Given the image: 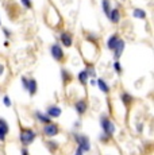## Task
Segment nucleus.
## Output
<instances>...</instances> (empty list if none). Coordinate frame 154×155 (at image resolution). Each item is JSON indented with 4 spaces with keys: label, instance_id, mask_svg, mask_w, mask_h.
I'll use <instances>...</instances> for the list:
<instances>
[{
    "label": "nucleus",
    "instance_id": "4",
    "mask_svg": "<svg viewBox=\"0 0 154 155\" xmlns=\"http://www.w3.org/2000/svg\"><path fill=\"white\" fill-rule=\"evenodd\" d=\"M58 126L54 123H47L45 128H43V132H45L46 136H49V138H52V136H55L58 134Z\"/></svg>",
    "mask_w": 154,
    "mask_h": 155
},
{
    "label": "nucleus",
    "instance_id": "5",
    "mask_svg": "<svg viewBox=\"0 0 154 155\" xmlns=\"http://www.w3.org/2000/svg\"><path fill=\"white\" fill-rule=\"evenodd\" d=\"M52 55H53V58L54 59H57V61H61L62 58H64V50H62V47L60 46V45H53L52 46Z\"/></svg>",
    "mask_w": 154,
    "mask_h": 155
},
{
    "label": "nucleus",
    "instance_id": "12",
    "mask_svg": "<svg viewBox=\"0 0 154 155\" xmlns=\"http://www.w3.org/2000/svg\"><path fill=\"white\" fill-rule=\"evenodd\" d=\"M97 86H99V89L103 92V93H108L109 92V86L107 85V82H105L104 80L100 78L99 81H97Z\"/></svg>",
    "mask_w": 154,
    "mask_h": 155
},
{
    "label": "nucleus",
    "instance_id": "18",
    "mask_svg": "<svg viewBox=\"0 0 154 155\" xmlns=\"http://www.w3.org/2000/svg\"><path fill=\"white\" fill-rule=\"evenodd\" d=\"M122 100H123V103L126 104V105H129V104L132 101V97H131V96H129L127 93H123V94H122Z\"/></svg>",
    "mask_w": 154,
    "mask_h": 155
},
{
    "label": "nucleus",
    "instance_id": "25",
    "mask_svg": "<svg viewBox=\"0 0 154 155\" xmlns=\"http://www.w3.org/2000/svg\"><path fill=\"white\" fill-rule=\"evenodd\" d=\"M22 82H23V86H25V88L27 89V86H28V81L25 78V77H23V78H22Z\"/></svg>",
    "mask_w": 154,
    "mask_h": 155
},
{
    "label": "nucleus",
    "instance_id": "6",
    "mask_svg": "<svg viewBox=\"0 0 154 155\" xmlns=\"http://www.w3.org/2000/svg\"><path fill=\"white\" fill-rule=\"evenodd\" d=\"M123 49H124V41L119 39L118 41V43H116V46H115V49H114V55H115V59H116V61L122 57Z\"/></svg>",
    "mask_w": 154,
    "mask_h": 155
},
{
    "label": "nucleus",
    "instance_id": "19",
    "mask_svg": "<svg viewBox=\"0 0 154 155\" xmlns=\"http://www.w3.org/2000/svg\"><path fill=\"white\" fill-rule=\"evenodd\" d=\"M0 128H2L3 131H4L5 134L8 132V126H7V121L3 120V119H0Z\"/></svg>",
    "mask_w": 154,
    "mask_h": 155
},
{
    "label": "nucleus",
    "instance_id": "24",
    "mask_svg": "<svg viewBox=\"0 0 154 155\" xmlns=\"http://www.w3.org/2000/svg\"><path fill=\"white\" fill-rule=\"evenodd\" d=\"M4 105L5 107H10L11 105V101H10V99H8L7 96H4Z\"/></svg>",
    "mask_w": 154,
    "mask_h": 155
},
{
    "label": "nucleus",
    "instance_id": "28",
    "mask_svg": "<svg viewBox=\"0 0 154 155\" xmlns=\"http://www.w3.org/2000/svg\"><path fill=\"white\" fill-rule=\"evenodd\" d=\"M75 155H82V151L80 150V148H77V151H76V154Z\"/></svg>",
    "mask_w": 154,
    "mask_h": 155
},
{
    "label": "nucleus",
    "instance_id": "15",
    "mask_svg": "<svg viewBox=\"0 0 154 155\" xmlns=\"http://www.w3.org/2000/svg\"><path fill=\"white\" fill-rule=\"evenodd\" d=\"M79 80H80V82L81 84H87V81H88V73L85 70H82V71H80L79 73Z\"/></svg>",
    "mask_w": 154,
    "mask_h": 155
},
{
    "label": "nucleus",
    "instance_id": "17",
    "mask_svg": "<svg viewBox=\"0 0 154 155\" xmlns=\"http://www.w3.org/2000/svg\"><path fill=\"white\" fill-rule=\"evenodd\" d=\"M37 117L41 121H43L45 124H47V123H50V119H49V116H45V115H42L41 112H37Z\"/></svg>",
    "mask_w": 154,
    "mask_h": 155
},
{
    "label": "nucleus",
    "instance_id": "7",
    "mask_svg": "<svg viewBox=\"0 0 154 155\" xmlns=\"http://www.w3.org/2000/svg\"><path fill=\"white\" fill-rule=\"evenodd\" d=\"M61 42L64 45L65 47H70L72 46V35L69 34V32H62L61 34Z\"/></svg>",
    "mask_w": 154,
    "mask_h": 155
},
{
    "label": "nucleus",
    "instance_id": "20",
    "mask_svg": "<svg viewBox=\"0 0 154 155\" xmlns=\"http://www.w3.org/2000/svg\"><path fill=\"white\" fill-rule=\"evenodd\" d=\"M62 76H64V81L65 82H66V81H69V80H70V76H69V73H68V71L66 70H62Z\"/></svg>",
    "mask_w": 154,
    "mask_h": 155
},
{
    "label": "nucleus",
    "instance_id": "16",
    "mask_svg": "<svg viewBox=\"0 0 154 155\" xmlns=\"http://www.w3.org/2000/svg\"><path fill=\"white\" fill-rule=\"evenodd\" d=\"M103 10L107 16H109V12H111V4H109V0H103Z\"/></svg>",
    "mask_w": 154,
    "mask_h": 155
},
{
    "label": "nucleus",
    "instance_id": "29",
    "mask_svg": "<svg viewBox=\"0 0 154 155\" xmlns=\"http://www.w3.org/2000/svg\"><path fill=\"white\" fill-rule=\"evenodd\" d=\"M22 155H28V153H27V150H26V148H23V150H22Z\"/></svg>",
    "mask_w": 154,
    "mask_h": 155
},
{
    "label": "nucleus",
    "instance_id": "10",
    "mask_svg": "<svg viewBox=\"0 0 154 155\" xmlns=\"http://www.w3.org/2000/svg\"><path fill=\"white\" fill-rule=\"evenodd\" d=\"M76 111L80 113V115H82V113H85L87 111V103H85L84 100H80L76 103Z\"/></svg>",
    "mask_w": 154,
    "mask_h": 155
},
{
    "label": "nucleus",
    "instance_id": "23",
    "mask_svg": "<svg viewBox=\"0 0 154 155\" xmlns=\"http://www.w3.org/2000/svg\"><path fill=\"white\" fill-rule=\"evenodd\" d=\"M5 135H7V134H5L4 131L0 128V140H4V139H5Z\"/></svg>",
    "mask_w": 154,
    "mask_h": 155
},
{
    "label": "nucleus",
    "instance_id": "27",
    "mask_svg": "<svg viewBox=\"0 0 154 155\" xmlns=\"http://www.w3.org/2000/svg\"><path fill=\"white\" fill-rule=\"evenodd\" d=\"M4 73V66H3V64H0V76Z\"/></svg>",
    "mask_w": 154,
    "mask_h": 155
},
{
    "label": "nucleus",
    "instance_id": "9",
    "mask_svg": "<svg viewBox=\"0 0 154 155\" xmlns=\"http://www.w3.org/2000/svg\"><path fill=\"white\" fill-rule=\"evenodd\" d=\"M109 20H111L112 23H118L120 20V12H119V10H116V8H115V10H112L111 12H109Z\"/></svg>",
    "mask_w": 154,
    "mask_h": 155
},
{
    "label": "nucleus",
    "instance_id": "2",
    "mask_svg": "<svg viewBox=\"0 0 154 155\" xmlns=\"http://www.w3.org/2000/svg\"><path fill=\"white\" fill-rule=\"evenodd\" d=\"M75 139H76V142L79 143V148H80V150H81V151H89L91 143H89V140H88L87 136H84V135H75Z\"/></svg>",
    "mask_w": 154,
    "mask_h": 155
},
{
    "label": "nucleus",
    "instance_id": "1",
    "mask_svg": "<svg viewBox=\"0 0 154 155\" xmlns=\"http://www.w3.org/2000/svg\"><path fill=\"white\" fill-rule=\"evenodd\" d=\"M34 139H35V134L32 130H28V128L22 130V132H20V142L25 146H28L30 143H32Z\"/></svg>",
    "mask_w": 154,
    "mask_h": 155
},
{
    "label": "nucleus",
    "instance_id": "8",
    "mask_svg": "<svg viewBox=\"0 0 154 155\" xmlns=\"http://www.w3.org/2000/svg\"><path fill=\"white\" fill-rule=\"evenodd\" d=\"M118 41H119L118 35H111V37L108 38V41H107V47L109 50H112V51H114V49H115V46H116Z\"/></svg>",
    "mask_w": 154,
    "mask_h": 155
},
{
    "label": "nucleus",
    "instance_id": "3",
    "mask_svg": "<svg viewBox=\"0 0 154 155\" xmlns=\"http://www.w3.org/2000/svg\"><path fill=\"white\" fill-rule=\"evenodd\" d=\"M102 127H103V130H104V135H107L108 138H111L112 134L115 132L114 123H112V121H109L108 119H105V117L102 119Z\"/></svg>",
    "mask_w": 154,
    "mask_h": 155
},
{
    "label": "nucleus",
    "instance_id": "26",
    "mask_svg": "<svg viewBox=\"0 0 154 155\" xmlns=\"http://www.w3.org/2000/svg\"><path fill=\"white\" fill-rule=\"evenodd\" d=\"M3 32L5 34V37H10V31H8L7 28H3Z\"/></svg>",
    "mask_w": 154,
    "mask_h": 155
},
{
    "label": "nucleus",
    "instance_id": "21",
    "mask_svg": "<svg viewBox=\"0 0 154 155\" xmlns=\"http://www.w3.org/2000/svg\"><path fill=\"white\" fill-rule=\"evenodd\" d=\"M114 69L118 71V73H120L122 71V68H120V65H119V61H115V64H114Z\"/></svg>",
    "mask_w": 154,
    "mask_h": 155
},
{
    "label": "nucleus",
    "instance_id": "14",
    "mask_svg": "<svg viewBox=\"0 0 154 155\" xmlns=\"http://www.w3.org/2000/svg\"><path fill=\"white\" fill-rule=\"evenodd\" d=\"M27 89H28V92H30L31 96H34L35 92H37V81H35V80H30V81H28Z\"/></svg>",
    "mask_w": 154,
    "mask_h": 155
},
{
    "label": "nucleus",
    "instance_id": "22",
    "mask_svg": "<svg viewBox=\"0 0 154 155\" xmlns=\"http://www.w3.org/2000/svg\"><path fill=\"white\" fill-rule=\"evenodd\" d=\"M22 4L26 8H31V0H22Z\"/></svg>",
    "mask_w": 154,
    "mask_h": 155
},
{
    "label": "nucleus",
    "instance_id": "13",
    "mask_svg": "<svg viewBox=\"0 0 154 155\" xmlns=\"http://www.w3.org/2000/svg\"><path fill=\"white\" fill-rule=\"evenodd\" d=\"M132 15H134V18H137V19H145V18H146V12H145L143 10H141V8H135V10L132 11Z\"/></svg>",
    "mask_w": 154,
    "mask_h": 155
},
{
    "label": "nucleus",
    "instance_id": "11",
    "mask_svg": "<svg viewBox=\"0 0 154 155\" xmlns=\"http://www.w3.org/2000/svg\"><path fill=\"white\" fill-rule=\"evenodd\" d=\"M47 115H49L50 117H58V116L61 115V108H58V107H50V108L47 109Z\"/></svg>",
    "mask_w": 154,
    "mask_h": 155
}]
</instances>
